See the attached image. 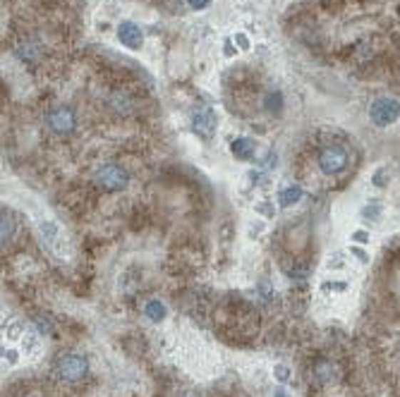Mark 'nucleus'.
<instances>
[{
	"mask_svg": "<svg viewBox=\"0 0 400 397\" xmlns=\"http://www.w3.org/2000/svg\"><path fill=\"white\" fill-rule=\"evenodd\" d=\"M211 3H213V0H188V5L192 10H206Z\"/></svg>",
	"mask_w": 400,
	"mask_h": 397,
	"instance_id": "nucleus-32",
	"label": "nucleus"
},
{
	"mask_svg": "<svg viewBox=\"0 0 400 397\" xmlns=\"http://www.w3.org/2000/svg\"><path fill=\"white\" fill-rule=\"evenodd\" d=\"M389 167L381 165V167H376L374 172H371V185L376 187V190H384V187H389Z\"/></svg>",
	"mask_w": 400,
	"mask_h": 397,
	"instance_id": "nucleus-22",
	"label": "nucleus"
},
{
	"mask_svg": "<svg viewBox=\"0 0 400 397\" xmlns=\"http://www.w3.org/2000/svg\"><path fill=\"white\" fill-rule=\"evenodd\" d=\"M312 378H314L319 386H329V383L336 378V371H333L331 361H319L314 366V371H312Z\"/></svg>",
	"mask_w": 400,
	"mask_h": 397,
	"instance_id": "nucleus-16",
	"label": "nucleus"
},
{
	"mask_svg": "<svg viewBox=\"0 0 400 397\" xmlns=\"http://www.w3.org/2000/svg\"><path fill=\"white\" fill-rule=\"evenodd\" d=\"M290 280L292 282H304L307 280V268H295V271H290Z\"/></svg>",
	"mask_w": 400,
	"mask_h": 397,
	"instance_id": "nucleus-31",
	"label": "nucleus"
},
{
	"mask_svg": "<svg viewBox=\"0 0 400 397\" xmlns=\"http://www.w3.org/2000/svg\"><path fill=\"white\" fill-rule=\"evenodd\" d=\"M41 333L39 331H31V333H24V338H22V345H24V352L26 354H36L39 352V347H41Z\"/></svg>",
	"mask_w": 400,
	"mask_h": 397,
	"instance_id": "nucleus-20",
	"label": "nucleus"
},
{
	"mask_svg": "<svg viewBox=\"0 0 400 397\" xmlns=\"http://www.w3.org/2000/svg\"><path fill=\"white\" fill-rule=\"evenodd\" d=\"M348 268V257H345L343 252H336V254H331L329 261H326V271H331V273H338V271H345Z\"/></svg>",
	"mask_w": 400,
	"mask_h": 397,
	"instance_id": "nucleus-19",
	"label": "nucleus"
},
{
	"mask_svg": "<svg viewBox=\"0 0 400 397\" xmlns=\"http://www.w3.org/2000/svg\"><path fill=\"white\" fill-rule=\"evenodd\" d=\"M400 118V103L396 98L381 96L369 105V120L376 127H391L396 125Z\"/></svg>",
	"mask_w": 400,
	"mask_h": 397,
	"instance_id": "nucleus-6",
	"label": "nucleus"
},
{
	"mask_svg": "<svg viewBox=\"0 0 400 397\" xmlns=\"http://www.w3.org/2000/svg\"><path fill=\"white\" fill-rule=\"evenodd\" d=\"M317 165H319V170H322L324 175H329V177H333V175H341L345 167H348V151L338 144L324 146L317 156Z\"/></svg>",
	"mask_w": 400,
	"mask_h": 397,
	"instance_id": "nucleus-3",
	"label": "nucleus"
},
{
	"mask_svg": "<svg viewBox=\"0 0 400 397\" xmlns=\"http://www.w3.org/2000/svg\"><path fill=\"white\" fill-rule=\"evenodd\" d=\"M350 290V282L348 280H338V278H329L322 282V292L324 294H345Z\"/></svg>",
	"mask_w": 400,
	"mask_h": 397,
	"instance_id": "nucleus-18",
	"label": "nucleus"
},
{
	"mask_svg": "<svg viewBox=\"0 0 400 397\" xmlns=\"http://www.w3.org/2000/svg\"><path fill=\"white\" fill-rule=\"evenodd\" d=\"M369 242H371V234H369V230H364V227H357V230L350 232V244L369 247Z\"/></svg>",
	"mask_w": 400,
	"mask_h": 397,
	"instance_id": "nucleus-23",
	"label": "nucleus"
},
{
	"mask_svg": "<svg viewBox=\"0 0 400 397\" xmlns=\"http://www.w3.org/2000/svg\"><path fill=\"white\" fill-rule=\"evenodd\" d=\"M225 48H223V53H225V56H228V58H232V56H235V48H232V38H225Z\"/></svg>",
	"mask_w": 400,
	"mask_h": 397,
	"instance_id": "nucleus-34",
	"label": "nucleus"
},
{
	"mask_svg": "<svg viewBox=\"0 0 400 397\" xmlns=\"http://www.w3.org/2000/svg\"><path fill=\"white\" fill-rule=\"evenodd\" d=\"M276 165H278V153L273 151V149H269V151L264 153V158L257 163V170H262V172L269 175L271 170H276Z\"/></svg>",
	"mask_w": 400,
	"mask_h": 397,
	"instance_id": "nucleus-21",
	"label": "nucleus"
},
{
	"mask_svg": "<svg viewBox=\"0 0 400 397\" xmlns=\"http://www.w3.org/2000/svg\"><path fill=\"white\" fill-rule=\"evenodd\" d=\"M381 218H384V204L381 201H366V204L359 208V220L366 225L381 223Z\"/></svg>",
	"mask_w": 400,
	"mask_h": 397,
	"instance_id": "nucleus-12",
	"label": "nucleus"
},
{
	"mask_svg": "<svg viewBox=\"0 0 400 397\" xmlns=\"http://www.w3.org/2000/svg\"><path fill=\"white\" fill-rule=\"evenodd\" d=\"M255 213H259L262 218H273L276 215V206H273V201H259V204H255Z\"/></svg>",
	"mask_w": 400,
	"mask_h": 397,
	"instance_id": "nucleus-26",
	"label": "nucleus"
},
{
	"mask_svg": "<svg viewBox=\"0 0 400 397\" xmlns=\"http://www.w3.org/2000/svg\"><path fill=\"white\" fill-rule=\"evenodd\" d=\"M116 36L120 46H125L128 51H139L144 46V29L132 19H123L116 29Z\"/></svg>",
	"mask_w": 400,
	"mask_h": 397,
	"instance_id": "nucleus-7",
	"label": "nucleus"
},
{
	"mask_svg": "<svg viewBox=\"0 0 400 397\" xmlns=\"http://www.w3.org/2000/svg\"><path fill=\"white\" fill-rule=\"evenodd\" d=\"M15 234H17L15 218H12L10 211H5V208H3V220H0V237H3V247L10 244V242L15 239Z\"/></svg>",
	"mask_w": 400,
	"mask_h": 397,
	"instance_id": "nucleus-15",
	"label": "nucleus"
},
{
	"mask_svg": "<svg viewBox=\"0 0 400 397\" xmlns=\"http://www.w3.org/2000/svg\"><path fill=\"white\" fill-rule=\"evenodd\" d=\"M43 120H46V127H48L53 134H58V137H68V134L77 130V113L65 103L53 105L51 110L46 113Z\"/></svg>",
	"mask_w": 400,
	"mask_h": 397,
	"instance_id": "nucleus-2",
	"label": "nucleus"
},
{
	"mask_svg": "<svg viewBox=\"0 0 400 397\" xmlns=\"http://www.w3.org/2000/svg\"><path fill=\"white\" fill-rule=\"evenodd\" d=\"M257 149H259V144H257V139H252V137H235L230 141V153L237 160H252L257 156Z\"/></svg>",
	"mask_w": 400,
	"mask_h": 397,
	"instance_id": "nucleus-9",
	"label": "nucleus"
},
{
	"mask_svg": "<svg viewBox=\"0 0 400 397\" xmlns=\"http://www.w3.org/2000/svg\"><path fill=\"white\" fill-rule=\"evenodd\" d=\"M235 43H237V48L240 51H247L250 48V38H247V33H235Z\"/></svg>",
	"mask_w": 400,
	"mask_h": 397,
	"instance_id": "nucleus-30",
	"label": "nucleus"
},
{
	"mask_svg": "<svg viewBox=\"0 0 400 397\" xmlns=\"http://www.w3.org/2000/svg\"><path fill=\"white\" fill-rule=\"evenodd\" d=\"M259 232H264V223H257V225L250 227V234H252V237H255V234H259Z\"/></svg>",
	"mask_w": 400,
	"mask_h": 397,
	"instance_id": "nucleus-36",
	"label": "nucleus"
},
{
	"mask_svg": "<svg viewBox=\"0 0 400 397\" xmlns=\"http://www.w3.org/2000/svg\"><path fill=\"white\" fill-rule=\"evenodd\" d=\"M302 199H304V190L299 185H288V187H283V190L278 192V204H281L283 208L295 206Z\"/></svg>",
	"mask_w": 400,
	"mask_h": 397,
	"instance_id": "nucleus-14",
	"label": "nucleus"
},
{
	"mask_svg": "<svg viewBox=\"0 0 400 397\" xmlns=\"http://www.w3.org/2000/svg\"><path fill=\"white\" fill-rule=\"evenodd\" d=\"M350 257L357 261V264H362V266H366L371 261V257H369V252H366L364 247H359V244H350Z\"/></svg>",
	"mask_w": 400,
	"mask_h": 397,
	"instance_id": "nucleus-24",
	"label": "nucleus"
},
{
	"mask_svg": "<svg viewBox=\"0 0 400 397\" xmlns=\"http://www.w3.org/2000/svg\"><path fill=\"white\" fill-rule=\"evenodd\" d=\"M17 352L15 349H3V361H8V364H17Z\"/></svg>",
	"mask_w": 400,
	"mask_h": 397,
	"instance_id": "nucleus-33",
	"label": "nucleus"
},
{
	"mask_svg": "<svg viewBox=\"0 0 400 397\" xmlns=\"http://www.w3.org/2000/svg\"><path fill=\"white\" fill-rule=\"evenodd\" d=\"M144 316L146 319H149L151 323H161V321H165L168 319V306H165V301H161V299H149L144 304Z\"/></svg>",
	"mask_w": 400,
	"mask_h": 397,
	"instance_id": "nucleus-13",
	"label": "nucleus"
},
{
	"mask_svg": "<svg viewBox=\"0 0 400 397\" xmlns=\"http://www.w3.org/2000/svg\"><path fill=\"white\" fill-rule=\"evenodd\" d=\"M39 234H41L43 244L51 249H56L60 242H63V232H60L58 223H53V220H41V223H39Z\"/></svg>",
	"mask_w": 400,
	"mask_h": 397,
	"instance_id": "nucleus-11",
	"label": "nucleus"
},
{
	"mask_svg": "<svg viewBox=\"0 0 400 397\" xmlns=\"http://www.w3.org/2000/svg\"><path fill=\"white\" fill-rule=\"evenodd\" d=\"M94 182L101 192L106 194H118V192H125L130 185V175L125 170L123 165L118 163H106L96 170L94 175Z\"/></svg>",
	"mask_w": 400,
	"mask_h": 397,
	"instance_id": "nucleus-1",
	"label": "nucleus"
},
{
	"mask_svg": "<svg viewBox=\"0 0 400 397\" xmlns=\"http://www.w3.org/2000/svg\"><path fill=\"white\" fill-rule=\"evenodd\" d=\"M271 397H290V393H288V390H285L283 386L281 388H276V390H273V395Z\"/></svg>",
	"mask_w": 400,
	"mask_h": 397,
	"instance_id": "nucleus-35",
	"label": "nucleus"
},
{
	"mask_svg": "<svg viewBox=\"0 0 400 397\" xmlns=\"http://www.w3.org/2000/svg\"><path fill=\"white\" fill-rule=\"evenodd\" d=\"M56 371L63 381L79 383L89 373V361H86V356L82 354H65L56 361Z\"/></svg>",
	"mask_w": 400,
	"mask_h": 397,
	"instance_id": "nucleus-5",
	"label": "nucleus"
},
{
	"mask_svg": "<svg viewBox=\"0 0 400 397\" xmlns=\"http://www.w3.org/2000/svg\"><path fill=\"white\" fill-rule=\"evenodd\" d=\"M34 326H36V331L41 333V335H51V323H48V319H41V316H36Z\"/></svg>",
	"mask_w": 400,
	"mask_h": 397,
	"instance_id": "nucleus-29",
	"label": "nucleus"
},
{
	"mask_svg": "<svg viewBox=\"0 0 400 397\" xmlns=\"http://www.w3.org/2000/svg\"><path fill=\"white\" fill-rule=\"evenodd\" d=\"M43 56V48L39 41H22L15 46V58L22 60L26 65H36Z\"/></svg>",
	"mask_w": 400,
	"mask_h": 397,
	"instance_id": "nucleus-10",
	"label": "nucleus"
},
{
	"mask_svg": "<svg viewBox=\"0 0 400 397\" xmlns=\"http://www.w3.org/2000/svg\"><path fill=\"white\" fill-rule=\"evenodd\" d=\"M259 299H262L264 304H271V301L276 299V290H273V287L266 280L259 282Z\"/></svg>",
	"mask_w": 400,
	"mask_h": 397,
	"instance_id": "nucleus-27",
	"label": "nucleus"
},
{
	"mask_svg": "<svg viewBox=\"0 0 400 397\" xmlns=\"http://www.w3.org/2000/svg\"><path fill=\"white\" fill-rule=\"evenodd\" d=\"M273 378H276L278 383H290L292 381V371H290V366H285V364H276L273 366Z\"/></svg>",
	"mask_w": 400,
	"mask_h": 397,
	"instance_id": "nucleus-25",
	"label": "nucleus"
},
{
	"mask_svg": "<svg viewBox=\"0 0 400 397\" xmlns=\"http://www.w3.org/2000/svg\"><path fill=\"white\" fill-rule=\"evenodd\" d=\"M106 108L118 118H130L135 115V98L128 96L125 91H113L108 98H106Z\"/></svg>",
	"mask_w": 400,
	"mask_h": 397,
	"instance_id": "nucleus-8",
	"label": "nucleus"
},
{
	"mask_svg": "<svg viewBox=\"0 0 400 397\" xmlns=\"http://www.w3.org/2000/svg\"><path fill=\"white\" fill-rule=\"evenodd\" d=\"M190 127L192 132L197 134L199 139L209 141L218 130V115L211 105H197L195 110L190 113Z\"/></svg>",
	"mask_w": 400,
	"mask_h": 397,
	"instance_id": "nucleus-4",
	"label": "nucleus"
},
{
	"mask_svg": "<svg viewBox=\"0 0 400 397\" xmlns=\"http://www.w3.org/2000/svg\"><path fill=\"white\" fill-rule=\"evenodd\" d=\"M22 333H24V326H22L19 321H12L10 326H8V338H10V340L22 338Z\"/></svg>",
	"mask_w": 400,
	"mask_h": 397,
	"instance_id": "nucleus-28",
	"label": "nucleus"
},
{
	"mask_svg": "<svg viewBox=\"0 0 400 397\" xmlns=\"http://www.w3.org/2000/svg\"><path fill=\"white\" fill-rule=\"evenodd\" d=\"M264 108H266V113H271V115H281V110H283V93L278 91V89H273L266 93V98H264Z\"/></svg>",
	"mask_w": 400,
	"mask_h": 397,
	"instance_id": "nucleus-17",
	"label": "nucleus"
}]
</instances>
